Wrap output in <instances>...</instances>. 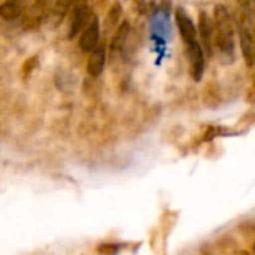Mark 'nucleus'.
<instances>
[{
  "label": "nucleus",
  "instance_id": "nucleus-1",
  "mask_svg": "<svg viewBox=\"0 0 255 255\" xmlns=\"http://www.w3.org/2000/svg\"><path fill=\"white\" fill-rule=\"evenodd\" d=\"M176 22L182 36L184 43L187 45V54L191 61V73L196 81H200L205 72V57L203 49L197 40V30L194 27L193 19L184 12V9H178Z\"/></svg>",
  "mask_w": 255,
  "mask_h": 255
},
{
  "label": "nucleus",
  "instance_id": "nucleus-2",
  "mask_svg": "<svg viewBox=\"0 0 255 255\" xmlns=\"http://www.w3.org/2000/svg\"><path fill=\"white\" fill-rule=\"evenodd\" d=\"M215 31H217V43L220 52L224 57H235V28L232 16L226 6L218 4L215 7Z\"/></svg>",
  "mask_w": 255,
  "mask_h": 255
},
{
  "label": "nucleus",
  "instance_id": "nucleus-3",
  "mask_svg": "<svg viewBox=\"0 0 255 255\" xmlns=\"http://www.w3.org/2000/svg\"><path fill=\"white\" fill-rule=\"evenodd\" d=\"M99 34H100V27H99V19L97 16L88 24L85 31L81 34L79 39V48L84 52H91L97 45H99Z\"/></svg>",
  "mask_w": 255,
  "mask_h": 255
},
{
  "label": "nucleus",
  "instance_id": "nucleus-4",
  "mask_svg": "<svg viewBox=\"0 0 255 255\" xmlns=\"http://www.w3.org/2000/svg\"><path fill=\"white\" fill-rule=\"evenodd\" d=\"M90 16H91V9L87 4H81V6H78L73 10L72 22H70V30H69V39H73V37H76L81 33L84 25L88 22Z\"/></svg>",
  "mask_w": 255,
  "mask_h": 255
},
{
  "label": "nucleus",
  "instance_id": "nucleus-5",
  "mask_svg": "<svg viewBox=\"0 0 255 255\" xmlns=\"http://www.w3.org/2000/svg\"><path fill=\"white\" fill-rule=\"evenodd\" d=\"M105 60H106V49L103 45H97L93 51L91 55L88 58V64H87V70L91 76H99L100 72L103 70L105 66Z\"/></svg>",
  "mask_w": 255,
  "mask_h": 255
},
{
  "label": "nucleus",
  "instance_id": "nucleus-6",
  "mask_svg": "<svg viewBox=\"0 0 255 255\" xmlns=\"http://www.w3.org/2000/svg\"><path fill=\"white\" fill-rule=\"evenodd\" d=\"M199 33L202 36L206 51L209 54H212V25H211L209 16L205 12H202L200 19H199Z\"/></svg>",
  "mask_w": 255,
  "mask_h": 255
},
{
  "label": "nucleus",
  "instance_id": "nucleus-7",
  "mask_svg": "<svg viewBox=\"0 0 255 255\" xmlns=\"http://www.w3.org/2000/svg\"><path fill=\"white\" fill-rule=\"evenodd\" d=\"M22 10V1L21 0H6L1 6H0V16L10 21L15 19L21 15Z\"/></svg>",
  "mask_w": 255,
  "mask_h": 255
},
{
  "label": "nucleus",
  "instance_id": "nucleus-8",
  "mask_svg": "<svg viewBox=\"0 0 255 255\" xmlns=\"http://www.w3.org/2000/svg\"><path fill=\"white\" fill-rule=\"evenodd\" d=\"M128 31H130V25H128V22L126 21V22H123V24L120 25V28L117 30V33H115V36H114V40H112V43H111V48H112L114 51H115V49H120V48L124 45V42L127 40Z\"/></svg>",
  "mask_w": 255,
  "mask_h": 255
},
{
  "label": "nucleus",
  "instance_id": "nucleus-9",
  "mask_svg": "<svg viewBox=\"0 0 255 255\" xmlns=\"http://www.w3.org/2000/svg\"><path fill=\"white\" fill-rule=\"evenodd\" d=\"M99 253L103 255H112L117 253V247H114V245H103V247L99 248Z\"/></svg>",
  "mask_w": 255,
  "mask_h": 255
},
{
  "label": "nucleus",
  "instance_id": "nucleus-10",
  "mask_svg": "<svg viewBox=\"0 0 255 255\" xmlns=\"http://www.w3.org/2000/svg\"><path fill=\"white\" fill-rule=\"evenodd\" d=\"M120 13H121V6H120V4H115V6L112 7V10H111V22H112V24H115V22L118 21Z\"/></svg>",
  "mask_w": 255,
  "mask_h": 255
},
{
  "label": "nucleus",
  "instance_id": "nucleus-11",
  "mask_svg": "<svg viewBox=\"0 0 255 255\" xmlns=\"http://www.w3.org/2000/svg\"><path fill=\"white\" fill-rule=\"evenodd\" d=\"M239 255H251V254H250V253H241Z\"/></svg>",
  "mask_w": 255,
  "mask_h": 255
},
{
  "label": "nucleus",
  "instance_id": "nucleus-12",
  "mask_svg": "<svg viewBox=\"0 0 255 255\" xmlns=\"http://www.w3.org/2000/svg\"><path fill=\"white\" fill-rule=\"evenodd\" d=\"M254 253H255V245H254Z\"/></svg>",
  "mask_w": 255,
  "mask_h": 255
},
{
  "label": "nucleus",
  "instance_id": "nucleus-13",
  "mask_svg": "<svg viewBox=\"0 0 255 255\" xmlns=\"http://www.w3.org/2000/svg\"><path fill=\"white\" fill-rule=\"evenodd\" d=\"M72 1H73V0H72Z\"/></svg>",
  "mask_w": 255,
  "mask_h": 255
}]
</instances>
